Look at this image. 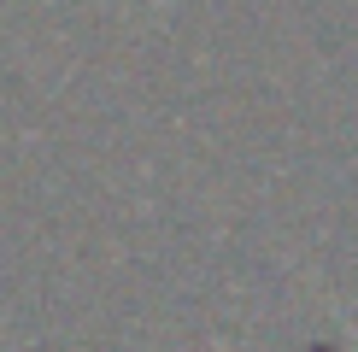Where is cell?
<instances>
[{"instance_id":"6da1fadb","label":"cell","mask_w":358,"mask_h":352,"mask_svg":"<svg viewBox=\"0 0 358 352\" xmlns=\"http://www.w3.org/2000/svg\"><path fill=\"white\" fill-rule=\"evenodd\" d=\"M347 335H352V341H358V329H352V323H347Z\"/></svg>"}]
</instances>
